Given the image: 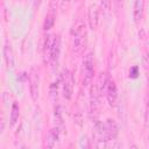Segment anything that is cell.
<instances>
[{"label": "cell", "mask_w": 149, "mask_h": 149, "mask_svg": "<svg viewBox=\"0 0 149 149\" xmlns=\"http://www.w3.org/2000/svg\"><path fill=\"white\" fill-rule=\"evenodd\" d=\"M86 36H87L86 26L84 22L79 21L74 26L73 37H72V51L76 55H79L84 51L86 47Z\"/></svg>", "instance_id": "obj_1"}, {"label": "cell", "mask_w": 149, "mask_h": 149, "mask_svg": "<svg viewBox=\"0 0 149 149\" xmlns=\"http://www.w3.org/2000/svg\"><path fill=\"white\" fill-rule=\"evenodd\" d=\"M94 74V64L92 54H87L83 61V85L88 86L93 79Z\"/></svg>", "instance_id": "obj_2"}, {"label": "cell", "mask_w": 149, "mask_h": 149, "mask_svg": "<svg viewBox=\"0 0 149 149\" xmlns=\"http://www.w3.org/2000/svg\"><path fill=\"white\" fill-rule=\"evenodd\" d=\"M62 83H63V94L66 99H71L72 93H73V85H74V80H73V76L72 73L68 70L64 69L62 72Z\"/></svg>", "instance_id": "obj_3"}, {"label": "cell", "mask_w": 149, "mask_h": 149, "mask_svg": "<svg viewBox=\"0 0 149 149\" xmlns=\"http://www.w3.org/2000/svg\"><path fill=\"white\" fill-rule=\"evenodd\" d=\"M29 80V91H30V97L34 101L38 99L40 95V77L38 73L35 70H31L28 77Z\"/></svg>", "instance_id": "obj_4"}, {"label": "cell", "mask_w": 149, "mask_h": 149, "mask_svg": "<svg viewBox=\"0 0 149 149\" xmlns=\"http://www.w3.org/2000/svg\"><path fill=\"white\" fill-rule=\"evenodd\" d=\"M56 7H57V1L56 0H51L50 5H49V12L45 16L44 23H43V29L44 30H49L52 28L55 20H56Z\"/></svg>", "instance_id": "obj_5"}, {"label": "cell", "mask_w": 149, "mask_h": 149, "mask_svg": "<svg viewBox=\"0 0 149 149\" xmlns=\"http://www.w3.org/2000/svg\"><path fill=\"white\" fill-rule=\"evenodd\" d=\"M105 94H106V98H107L108 104H109L111 106H114L115 102H116V98H118V90H116L115 81H114L113 79H111V78H109V80H108V83H107Z\"/></svg>", "instance_id": "obj_6"}, {"label": "cell", "mask_w": 149, "mask_h": 149, "mask_svg": "<svg viewBox=\"0 0 149 149\" xmlns=\"http://www.w3.org/2000/svg\"><path fill=\"white\" fill-rule=\"evenodd\" d=\"M87 20H88V26L92 30H97L98 24H99V8L95 5L90 6L88 12H87Z\"/></svg>", "instance_id": "obj_7"}, {"label": "cell", "mask_w": 149, "mask_h": 149, "mask_svg": "<svg viewBox=\"0 0 149 149\" xmlns=\"http://www.w3.org/2000/svg\"><path fill=\"white\" fill-rule=\"evenodd\" d=\"M99 92L97 90L95 84L92 85L91 87V93H90V112L92 114H97L98 113V108H99Z\"/></svg>", "instance_id": "obj_8"}, {"label": "cell", "mask_w": 149, "mask_h": 149, "mask_svg": "<svg viewBox=\"0 0 149 149\" xmlns=\"http://www.w3.org/2000/svg\"><path fill=\"white\" fill-rule=\"evenodd\" d=\"M105 129H106V134H107V137L109 141L116 139V136L119 134V127L114 120L107 119L105 122Z\"/></svg>", "instance_id": "obj_9"}, {"label": "cell", "mask_w": 149, "mask_h": 149, "mask_svg": "<svg viewBox=\"0 0 149 149\" xmlns=\"http://www.w3.org/2000/svg\"><path fill=\"white\" fill-rule=\"evenodd\" d=\"M59 54H61V37L56 36L54 38V43L51 47V54H50V63L52 65L57 64L58 58H59Z\"/></svg>", "instance_id": "obj_10"}, {"label": "cell", "mask_w": 149, "mask_h": 149, "mask_svg": "<svg viewBox=\"0 0 149 149\" xmlns=\"http://www.w3.org/2000/svg\"><path fill=\"white\" fill-rule=\"evenodd\" d=\"M54 38L51 35H47L44 43H43V59L45 63H50V54H51V47L54 43Z\"/></svg>", "instance_id": "obj_11"}, {"label": "cell", "mask_w": 149, "mask_h": 149, "mask_svg": "<svg viewBox=\"0 0 149 149\" xmlns=\"http://www.w3.org/2000/svg\"><path fill=\"white\" fill-rule=\"evenodd\" d=\"M144 10V0H135L134 2V9H133V17L135 23H139L143 16Z\"/></svg>", "instance_id": "obj_12"}, {"label": "cell", "mask_w": 149, "mask_h": 149, "mask_svg": "<svg viewBox=\"0 0 149 149\" xmlns=\"http://www.w3.org/2000/svg\"><path fill=\"white\" fill-rule=\"evenodd\" d=\"M2 51H3V59L6 62V65L8 68H13L14 66V52H13L10 44L6 43Z\"/></svg>", "instance_id": "obj_13"}, {"label": "cell", "mask_w": 149, "mask_h": 149, "mask_svg": "<svg viewBox=\"0 0 149 149\" xmlns=\"http://www.w3.org/2000/svg\"><path fill=\"white\" fill-rule=\"evenodd\" d=\"M58 140H59V129H58V127L50 129L49 133H48V136H47V147L48 148H54Z\"/></svg>", "instance_id": "obj_14"}, {"label": "cell", "mask_w": 149, "mask_h": 149, "mask_svg": "<svg viewBox=\"0 0 149 149\" xmlns=\"http://www.w3.org/2000/svg\"><path fill=\"white\" fill-rule=\"evenodd\" d=\"M108 80H109V78H108V76H107L105 72H100V73H99L98 79H97V84H95V86H97V90H98L99 94L105 93Z\"/></svg>", "instance_id": "obj_15"}, {"label": "cell", "mask_w": 149, "mask_h": 149, "mask_svg": "<svg viewBox=\"0 0 149 149\" xmlns=\"http://www.w3.org/2000/svg\"><path fill=\"white\" fill-rule=\"evenodd\" d=\"M19 116H20V108H19V105L16 102H14L12 105V109H10V122H9V126L10 127H14V125L19 120Z\"/></svg>", "instance_id": "obj_16"}, {"label": "cell", "mask_w": 149, "mask_h": 149, "mask_svg": "<svg viewBox=\"0 0 149 149\" xmlns=\"http://www.w3.org/2000/svg\"><path fill=\"white\" fill-rule=\"evenodd\" d=\"M55 121L57 123L58 127H63V112H62V107L61 106H56L55 108Z\"/></svg>", "instance_id": "obj_17"}, {"label": "cell", "mask_w": 149, "mask_h": 149, "mask_svg": "<svg viewBox=\"0 0 149 149\" xmlns=\"http://www.w3.org/2000/svg\"><path fill=\"white\" fill-rule=\"evenodd\" d=\"M129 77L133 78V79H135V78L139 77V66L135 65V66L130 68V70H129Z\"/></svg>", "instance_id": "obj_18"}, {"label": "cell", "mask_w": 149, "mask_h": 149, "mask_svg": "<svg viewBox=\"0 0 149 149\" xmlns=\"http://www.w3.org/2000/svg\"><path fill=\"white\" fill-rule=\"evenodd\" d=\"M113 0H101V6L105 8V10H109L112 8Z\"/></svg>", "instance_id": "obj_19"}, {"label": "cell", "mask_w": 149, "mask_h": 149, "mask_svg": "<svg viewBox=\"0 0 149 149\" xmlns=\"http://www.w3.org/2000/svg\"><path fill=\"white\" fill-rule=\"evenodd\" d=\"M50 95H51L52 99H55L57 97V83H54L50 86Z\"/></svg>", "instance_id": "obj_20"}, {"label": "cell", "mask_w": 149, "mask_h": 149, "mask_svg": "<svg viewBox=\"0 0 149 149\" xmlns=\"http://www.w3.org/2000/svg\"><path fill=\"white\" fill-rule=\"evenodd\" d=\"M69 2H70V0H62V5H61V7H62L63 10H65V8L68 7Z\"/></svg>", "instance_id": "obj_21"}, {"label": "cell", "mask_w": 149, "mask_h": 149, "mask_svg": "<svg viewBox=\"0 0 149 149\" xmlns=\"http://www.w3.org/2000/svg\"><path fill=\"white\" fill-rule=\"evenodd\" d=\"M86 142H87L86 137H81V140H80V146H81V147H88V146L86 144Z\"/></svg>", "instance_id": "obj_22"}, {"label": "cell", "mask_w": 149, "mask_h": 149, "mask_svg": "<svg viewBox=\"0 0 149 149\" xmlns=\"http://www.w3.org/2000/svg\"><path fill=\"white\" fill-rule=\"evenodd\" d=\"M146 120H147V125L149 127V104H148V107H147V114H146Z\"/></svg>", "instance_id": "obj_23"}, {"label": "cell", "mask_w": 149, "mask_h": 149, "mask_svg": "<svg viewBox=\"0 0 149 149\" xmlns=\"http://www.w3.org/2000/svg\"><path fill=\"white\" fill-rule=\"evenodd\" d=\"M41 1H42V0H35V3H36V5H40Z\"/></svg>", "instance_id": "obj_24"}, {"label": "cell", "mask_w": 149, "mask_h": 149, "mask_svg": "<svg viewBox=\"0 0 149 149\" xmlns=\"http://www.w3.org/2000/svg\"><path fill=\"white\" fill-rule=\"evenodd\" d=\"M148 143H149V140H148Z\"/></svg>", "instance_id": "obj_25"}]
</instances>
